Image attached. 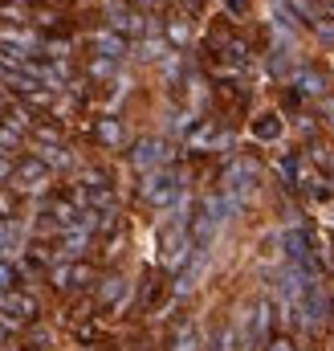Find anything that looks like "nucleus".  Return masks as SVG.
<instances>
[{
  "mask_svg": "<svg viewBox=\"0 0 334 351\" xmlns=\"http://www.w3.org/2000/svg\"><path fill=\"white\" fill-rule=\"evenodd\" d=\"M143 200L147 204H155V208H167V204H175V196H179V176L171 172V168H159V172H151L143 180Z\"/></svg>",
  "mask_w": 334,
  "mask_h": 351,
  "instance_id": "nucleus-1",
  "label": "nucleus"
},
{
  "mask_svg": "<svg viewBox=\"0 0 334 351\" xmlns=\"http://www.w3.org/2000/svg\"><path fill=\"white\" fill-rule=\"evenodd\" d=\"M281 245H285L290 265H298V269H306V274L314 278V269H318V254H314V245H310V237H306L302 229H285Z\"/></svg>",
  "mask_w": 334,
  "mask_h": 351,
  "instance_id": "nucleus-2",
  "label": "nucleus"
},
{
  "mask_svg": "<svg viewBox=\"0 0 334 351\" xmlns=\"http://www.w3.org/2000/svg\"><path fill=\"white\" fill-rule=\"evenodd\" d=\"M167 160H171V147H167L164 139H143V143H135V152H131V164L143 176L167 168Z\"/></svg>",
  "mask_w": 334,
  "mask_h": 351,
  "instance_id": "nucleus-3",
  "label": "nucleus"
},
{
  "mask_svg": "<svg viewBox=\"0 0 334 351\" xmlns=\"http://www.w3.org/2000/svg\"><path fill=\"white\" fill-rule=\"evenodd\" d=\"M45 184H49V168H45L37 156L21 160V164L12 168V188H16V192H41Z\"/></svg>",
  "mask_w": 334,
  "mask_h": 351,
  "instance_id": "nucleus-4",
  "label": "nucleus"
},
{
  "mask_svg": "<svg viewBox=\"0 0 334 351\" xmlns=\"http://www.w3.org/2000/svg\"><path fill=\"white\" fill-rule=\"evenodd\" d=\"M4 315H12L16 323H33V319H37V298L12 290V294H4Z\"/></svg>",
  "mask_w": 334,
  "mask_h": 351,
  "instance_id": "nucleus-5",
  "label": "nucleus"
},
{
  "mask_svg": "<svg viewBox=\"0 0 334 351\" xmlns=\"http://www.w3.org/2000/svg\"><path fill=\"white\" fill-rule=\"evenodd\" d=\"M86 245H90V233H86L82 225H78V229H66L62 241H57V258H62V262H78L86 254Z\"/></svg>",
  "mask_w": 334,
  "mask_h": 351,
  "instance_id": "nucleus-6",
  "label": "nucleus"
},
{
  "mask_svg": "<svg viewBox=\"0 0 334 351\" xmlns=\"http://www.w3.org/2000/svg\"><path fill=\"white\" fill-rule=\"evenodd\" d=\"M94 49H98V58L118 62V58L127 53V37H118L114 29H102V33H94Z\"/></svg>",
  "mask_w": 334,
  "mask_h": 351,
  "instance_id": "nucleus-7",
  "label": "nucleus"
},
{
  "mask_svg": "<svg viewBox=\"0 0 334 351\" xmlns=\"http://www.w3.org/2000/svg\"><path fill=\"white\" fill-rule=\"evenodd\" d=\"M110 29L123 37V33H143L147 25H143V16H139V12H118V8H114V12H110Z\"/></svg>",
  "mask_w": 334,
  "mask_h": 351,
  "instance_id": "nucleus-8",
  "label": "nucleus"
},
{
  "mask_svg": "<svg viewBox=\"0 0 334 351\" xmlns=\"http://www.w3.org/2000/svg\"><path fill=\"white\" fill-rule=\"evenodd\" d=\"M4 127H8V131H33V114H29L25 106H8V110H4Z\"/></svg>",
  "mask_w": 334,
  "mask_h": 351,
  "instance_id": "nucleus-9",
  "label": "nucleus"
},
{
  "mask_svg": "<svg viewBox=\"0 0 334 351\" xmlns=\"http://www.w3.org/2000/svg\"><path fill=\"white\" fill-rule=\"evenodd\" d=\"M98 139H102L106 147H118V143H123V123H118V119H98Z\"/></svg>",
  "mask_w": 334,
  "mask_h": 351,
  "instance_id": "nucleus-10",
  "label": "nucleus"
},
{
  "mask_svg": "<svg viewBox=\"0 0 334 351\" xmlns=\"http://www.w3.org/2000/svg\"><path fill=\"white\" fill-rule=\"evenodd\" d=\"M294 82H298L302 94H322V90H326V78H322V74H314V70H298V74H294Z\"/></svg>",
  "mask_w": 334,
  "mask_h": 351,
  "instance_id": "nucleus-11",
  "label": "nucleus"
},
{
  "mask_svg": "<svg viewBox=\"0 0 334 351\" xmlns=\"http://www.w3.org/2000/svg\"><path fill=\"white\" fill-rule=\"evenodd\" d=\"M253 135H257V139H277V135H281V119H277V114H261V119L253 123Z\"/></svg>",
  "mask_w": 334,
  "mask_h": 351,
  "instance_id": "nucleus-12",
  "label": "nucleus"
},
{
  "mask_svg": "<svg viewBox=\"0 0 334 351\" xmlns=\"http://www.w3.org/2000/svg\"><path fill=\"white\" fill-rule=\"evenodd\" d=\"M285 8L302 21V25H318V12H314V0H285Z\"/></svg>",
  "mask_w": 334,
  "mask_h": 351,
  "instance_id": "nucleus-13",
  "label": "nucleus"
},
{
  "mask_svg": "<svg viewBox=\"0 0 334 351\" xmlns=\"http://www.w3.org/2000/svg\"><path fill=\"white\" fill-rule=\"evenodd\" d=\"M188 37H192L188 21H183V16H171V21H167V41H171V45H188Z\"/></svg>",
  "mask_w": 334,
  "mask_h": 351,
  "instance_id": "nucleus-14",
  "label": "nucleus"
},
{
  "mask_svg": "<svg viewBox=\"0 0 334 351\" xmlns=\"http://www.w3.org/2000/svg\"><path fill=\"white\" fill-rule=\"evenodd\" d=\"M37 160H41L45 168H66V164H70L66 147H41V152H37Z\"/></svg>",
  "mask_w": 334,
  "mask_h": 351,
  "instance_id": "nucleus-15",
  "label": "nucleus"
},
{
  "mask_svg": "<svg viewBox=\"0 0 334 351\" xmlns=\"http://www.w3.org/2000/svg\"><path fill=\"white\" fill-rule=\"evenodd\" d=\"M16 282H21V269H16L12 262H0V294H12Z\"/></svg>",
  "mask_w": 334,
  "mask_h": 351,
  "instance_id": "nucleus-16",
  "label": "nucleus"
},
{
  "mask_svg": "<svg viewBox=\"0 0 334 351\" xmlns=\"http://www.w3.org/2000/svg\"><path fill=\"white\" fill-rule=\"evenodd\" d=\"M212 139H216V127H212V123H200V127L188 135V143H192V147H204V143H212Z\"/></svg>",
  "mask_w": 334,
  "mask_h": 351,
  "instance_id": "nucleus-17",
  "label": "nucleus"
},
{
  "mask_svg": "<svg viewBox=\"0 0 334 351\" xmlns=\"http://www.w3.org/2000/svg\"><path fill=\"white\" fill-rule=\"evenodd\" d=\"M118 294H123V278H106V282H102V290H98V298H102V302H114Z\"/></svg>",
  "mask_w": 334,
  "mask_h": 351,
  "instance_id": "nucleus-18",
  "label": "nucleus"
},
{
  "mask_svg": "<svg viewBox=\"0 0 334 351\" xmlns=\"http://www.w3.org/2000/svg\"><path fill=\"white\" fill-rule=\"evenodd\" d=\"M314 29H318V37L334 41V21H331V16H318V25H314Z\"/></svg>",
  "mask_w": 334,
  "mask_h": 351,
  "instance_id": "nucleus-19",
  "label": "nucleus"
},
{
  "mask_svg": "<svg viewBox=\"0 0 334 351\" xmlns=\"http://www.w3.org/2000/svg\"><path fill=\"white\" fill-rule=\"evenodd\" d=\"M175 351H196V331H192V327L179 335V348H175Z\"/></svg>",
  "mask_w": 334,
  "mask_h": 351,
  "instance_id": "nucleus-20",
  "label": "nucleus"
},
{
  "mask_svg": "<svg viewBox=\"0 0 334 351\" xmlns=\"http://www.w3.org/2000/svg\"><path fill=\"white\" fill-rule=\"evenodd\" d=\"M269 351H294V348H290L285 339H273V343H269Z\"/></svg>",
  "mask_w": 334,
  "mask_h": 351,
  "instance_id": "nucleus-21",
  "label": "nucleus"
},
{
  "mask_svg": "<svg viewBox=\"0 0 334 351\" xmlns=\"http://www.w3.org/2000/svg\"><path fill=\"white\" fill-rule=\"evenodd\" d=\"M139 4H143V8H151V4H164V0H139Z\"/></svg>",
  "mask_w": 334,
  "mask_h": 351,
  "instance_id": "nucleus-22",
  "label": "nucleus"
},
{
  "mask_svg": "<svg viewBox=\"0 0 334 351\" xmlns=\"http://www.w3.org/2000/svg\"><path fill=\"white\" fill-rule=\"evenodd\" d=\"M331 119H334V102H331Z\"/></svg>",
  "mask_w": 334,
  "mask_h": 351,
  "instance_id": "nucleus-23",
  "label": "nucleus"
}]
</instances>
